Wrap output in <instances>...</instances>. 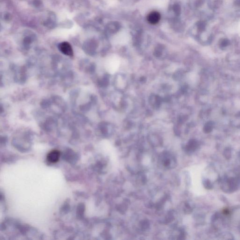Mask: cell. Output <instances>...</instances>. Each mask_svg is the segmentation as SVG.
<instances>
[{"label": "cell", "instance_id": "cell-1", "mask_svg": "<svg viewBox=\"0 0 240 240\" xmlns=\"http://www.w3.org/2000/svg\"><path fill=\"white\" fill-rule=\"evenodd\" d=\"M43 25L48 29L54 28L57 25V18L54 13H49L43 22Z\"/></svg>", "mask_w": 240, "mask_h": 240}, {"label": "cell", "instance_id": "cell-5", "mask_svg": "<svg viewBox=\"0 0 240 240\" xmlns=\"http://www.w3.org/2000/svg\"><path fill=\"white\" fill-rule=\"evenodd\" d=\"M32 4L35 8H40L42 7L43 2L41 0H33Z\"/></svg>", "mask_w": 240, "mask_h": 240}, {"label": "cell", "instance_id": "cell-7", "mask_svg": "<svg viewBox=\"0 0 240 240\" xmlns=\"http://www.w3.org/2000/svg\"><path fill=\"white\" fill-rule=\"evenodd\" d=\"M149 225V224L148 221H145L141 223V226L144 229H147Z\"/></svg>", "mask_w": 240, "mask_h": 240}, {"label": "cell", "instance_id": "cell-8", "mask_svg": "<svg viewBox=\"0 0 240 240\" xmlns=\"http://www.w3.org/2000/svg\"><path fill=\"white\" fill-rule=\"evenodd\" d=\"M170 163L171 162H170V159L167 158L164 161V165L165 166H168L170 165Z\"/></svg>", "mask_w": 240, "mask_h": 240}, {"label": "cell", "instance_id": "cell-4", "mask_svg": "<svg viewBox=\"0 0 240 240\" xmlns=\"http://www.w3.org/2000/svg\"><path fill=\"white\" fill-rule=\"evenodd\" d=\"M161 19V15L157 11H153L148 14L147 20L149 23L152 24H156L158 23Z\"/></svg>", "mask_w": 240, "mask_h": 240}, {"label": "cell", "instance_id": "cell-2", "mask_svg": "<svg viewBox=\"0 0 240 240\" xmlns=\"http://www.w3.org/2000/svg\"><path fill=\"white\" fill-rule=\"evenodd\" d=\"M58 48L62 54L69 57L73 56V51L72 46L69 42H61L58 45Z\"/></svg>", "mask_w": 240, "mask_h": 240}, {"label": "cell", "instance_id": "cell-3", "mask_svg": "<svg viewBox=\"0 0 240 240\" xmlns=\"http://www.w3.org/2000/svg\"><path fill=\"white\" fill-rule=\"evenodd\" d=\"M60 155V152L58 150H52L48 154L47 160L51 163H56L59 160Z\"/></svg>", "mask_w": 240, "mask_h": 240}, {"label": "cell", "instance_id": "cell-6", "mask_svg": "<svg viewBox=\"0 0 240 240\" xmlns=\"http://www.w3.org/2000/svg\"><path fill=\"white\" fill-rule=\"evenodd\" d=\"M3 19H4V20L6 21H9L11 20V14L9 13H6L4 14Z\"/></svg>", "mask_w": 240, "mask_h": 240}]
</instances>
